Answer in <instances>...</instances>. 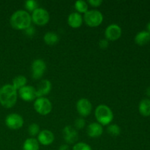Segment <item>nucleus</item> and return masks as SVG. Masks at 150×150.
I'll use <instances>...</instances> for the list:
<instances>
[{"mask_svg": "<svg viewBox=\"0 0 150 150\" xmlns=\"http://www.w3.org/2000/svg\"><path fill=\"white\" fill-rule=\"evenodd\" d=\"M18 93L12 84H6L0 89V103L3 107L10 108L17 102Z\"/></svg>", "mask_w": 150, "mask_h": 150, "instance_id": "1", "label": "nucleus"}, {"mask_svg": "<svg viewBox=\"0 0 150 150\" xmlns=\"http://www.w3.org/2000/svg\"><path fill=\"white\" fill-rule=\"evenodd\" d=\"M32 18L29 13L25 10H19L15 12L10 18V25L17 30L26 29L31 26Z\"/></svg>", "mask_w": 150, "mask_h": 150, "instance_id": "2", "label": "nucleus"}, {"mask_svg": "<svg viewBox=\"0 0 150 150\" xmlns=\"http://www.w3.org/2000/svg\"><path fill=\"white\" fill-rule=\"evenodd\" d=\"M95 115L97 121L101 125H108L114 119V114L111 108L103 104L99 105L97 107Z\"/></svg>", "mask_w": 150, "mask_h": 150, "instance_id": "3", "label": "nucleus"}, {"mask_svg": "<svg viewBox=\"0 0 150 150\" xmlns=\"http://www.w3.org/2000/svg\"><path fill=\"white\" fill-rule=\"evenodd\" d=\"M83 20L88 26L96 27L100 26L103 21V16L100 11L96 10H88L83 16Z\"/></svg>", "mask_w": 150, "mask_h": 150, "instance_id": "4", "label": "nucleus"}, {"mask_svg": "<svg viewBox=\"0 0 150 150\" xmlns=\"http://www.w3.org/2000/svg\"><path fill=\"white\" fill-rule=\"evenodd\" d=\"M34 108L40 115H47L52 110V104L46 98H38L34 103Z\"/></svg>", "mask_w": 150, "mask_h": 150, "instance_id": "5", "label": "nucleus"}, {"mask_svg": "<svg viewBox=\"0 0 150 150\" xmlns=\"http://www.w3.org/2000/svg\"><path fill=\"white\" fill-rule=\"evenodd\" d=\"M32 21L37 25L39 26H44L47 24L49 21L50 16L48 11L43 8H38L32 12Z\"/></svg>", "mask_w": 150, "mask_h": 150, "instance_id": "6", "label": "nucleus"}, {"mask_svg": "<svg viewBox=\"0 0 150 150\" xmlns=\"http://www.w3.org/2000/svg\"><path fill=\"white\" fill-rule=\"evenodd\" d=\"M46 70V64L40 59H35L32 64V76L35 80L41 79Z\"/></svg>", "mask_w": 150, "mask_h": 150, "instance_id": "7", "label": "nucleus"}, {"mask_svg": "<svg viewBox=\"0 0 150 150\" xmlns=\"http://www.w3.org/2000/svg\"><path fill=\"white\" fill-rule=\"evenodd\" d=\"M5 124L11 130H18L23 126V119L20 114H10L6 117Z\"/></svg>", "mask_w": 150, "mask_h": 150, "instance_id": "8", "label": "nucleus"}, {"mask_svg": "<svg viewBox=\"0 0 150 150\" xmlns=\"http://www.w3.org/2000/svg\"><path fill=\"white\" fill-rule=\"evenodd\" d=\"M18 95L23 100L31 102L36 99V89L32 86H25L18 90Z\"/></svg>", "mask_w": 150, "mask_h": 150, "instance_id": "9", "label": "nucleus"}, {"mask_svg": "<svg viewBox=\"0 0 150 150\" xmlns=\"http://www.w3.org/2000/svg\"><path fill=\"white\" fill-rule=\"evenodd\" d=\"M78 113L81 117H87L91 114L92 109V105L90 101L86 98H81L79 100L76 104Z\"/></svg>", "mask_w": 150, "mask_h": 150, "instance_id": "10", "label": "nucleus"}, {"mask_svg": "<svg viewBox=\"0 0 150 150\" xmlns=\"http://www.w3.org/2000/svg\"><path fill=\"white\" fill-rule=\"evenodd\" d=\"M105 35L106 40L110 41H115L118 40L122 35V29L117 24H111L105 29Z\"/></svg>", "mask_w": 150, "mask_h": 150, "instance_id": "11", "label": "nucleus"}, {"mask_svg": "<svg viewBox=\"0 0 150 150\" xmlns=\"http://www.w3.org/2000/svg\"><path fill=\"white\" fill-rule=\"evenodd\" d=\"M63 138L64 141L68 144H73L77 142L79 139V135L76 129L73 126H66L63 129Z\"/></svg>", "mask_w": 150, "mask_h": 150, "instance_id": "12", "label": "nucleus"}, {"mask_svg": "<svg viewBox=\"0 0 150 150\" xmlns=\"http://www.w3.org/2000/svg\"><path fill=\"white\" fill-rule=\"evenodd\" d=\"M54 141V135L48 130H42L38 135V142L44 146L51 144Z\"/></svg>", "mask_w": 150, "mask_h": 150, "instance_id": "13", "label": "nucleus"}, {"mask_svg": "<svg viewBox=\"0 0 150 150\" xmlns=\"http://www.w3.org/2000/svg\"><path fill=\"white\" fill-rule=\"evenodd\" d=\"M51 83L50 81L47 79L42 80L38 84V88L36 89L37 98H42L45 95H48L51 90Z\"/></svg>", "mask_w": 150, "mask_h": 150, "instance_id": "14", "label": "nucleus"}, {"mask_svg": "<svg viewBox=\"0 0 150 150\" xmlns=\"http://www.w3.org/2000/svg\"><path fill=\"white\" fill-rule=\"evenodd\" d=\"M86 131H87V134L89 137L98 138L103 134V129L100 124H99L98 122H93L88 125Z\"/></svg>", "mask_w": 150, "mask_h": 150, "instance_id": "15", "label": "nucleus"}, {"mask_svg": "<svg viewBox=\"0 0 150 150\" xmlns=\"http://www.w3.org/2000/svg\"><path fill=\"white\" fill-rule=\"evenodd\" d=\"M67 23L72 28H79L83 23V17L79 13H72L68 16Z\"/></svg>", "mask_w": 150, "mask_h": 150, "instance_id": "16", "label": "nucleus"}, {"mask_svg": "<svg viewBox=\"0 0 150 150\" xmlns=\"http://www.w3.org/2000/svg\"><path fill=\"white\" fill-rule=\"evenodd\" d=\"M150 42V33L147 31L139 32L135 37V42L139 45H144Z\"/></svg>", "mask_w": 150, "mask_h": 150, "instance_id": "17", "label": "nucleus"}, {"mask_svg": "<svg viewBox=\"0 0 150 150\" xmlns=\"http://www.w3.org/2000/svg\"><path fill=\"white\" fill-rule=\"evenodd\" d=\"M139 110L140 114L144 117L150 116V100L143 99L139 103Z\"/></svg>", "mask_w": 150, "mask_h": 150, "instance_id": "18", "label": "nucleus"}, {"mask_svg": "<svg viewBox=\"0 0 150 150\" xmlns=\"http://www.w3.org/2000/svg\"><path fill=\"white\" fill-rule=\"evenodd\" d=\"M39 142L34 138L27 139L23 144V150H39Z\"/></svg>", "mask_w": 150, "mask_h": 150, "instance_id": "19", "label": "nucleus"}, {"mask_svg": "<svg viewBox=\"0 0 150 150\" xmlns=\"http://www.w3.org/2000/svg\"><path fill=\"white\" fill-rule=\"evenodd\" d=\"M44 42L47 44V45H53L57 44V42L59 40V38L58 35L55 32H47L46 34H45L43 37Z\"/></svg>", "mask_w": 150, "mask_h": 150, "instance_id": "20", "label": "nucleus"}, {"mask_svg": "<svg viewBox=\"0 0 150 150\" xmlns=\"http://www.w3.org/2000/svg\"><path fill=\"white\" fill-rule=\"evenodd\" d=\"M26 81H27V79L24 76H18L14 78L13 81V86L16 89V90H19L20 89H21L22 87L26 86Z\"/></svg>", "mask_w": 150, "mask_h": 150, "instance_id": "21", "label": "nucleus"}, {"mask_svg": "<svg viewBox=\"0 0 150 150\" xmlns=\"http://www.w3.org/2000/svg\"><path fill=\"white\" fill-rule=\"evenodd\" d=\"M75 8L79 13H86L88 11L87 3L83 0H79L75 3Z\"/></svg>", "mask_w": 150, "mask_h": 150, "instance_id": "22", "label": "nucleus"}, {"mask_svg": "<svg viewBox=\"0 0 150 150\" xmlns=\"http://www.w3.org/2000/svg\"><path fill=\"white\" fill-rule=\"evenodd\" d=\"M107 132L112 136H118L121 133V129L117 125H110L107 128Z\"/></svg>", "mask_w": 150, "mask_h": 150, "instance_id": "23", "label": "nucleus"}, {"mask_svg": "<svg viewBox=\"0 0 150 150\" xmlns=\"http://www.w3.org/2000/svg\"><path fill=\"white\" fill-rule=\"evenodd\" d=\"M28 132L31 136H38L39 134L40 131V126L37 123H32L29 125L28 128Z\"/></svg>", "mask_w": 150, "mask_h": 150, "instance_id": "24", "label": "nucleus"}, {"mask_svg": "<svg viewBox=\"0 0 150 150\" xmlns=\"http://www.w3.org/2000/svg\"><path fill=\"white\" fill-rule=\"evenodd\" d=\"M25 7L28 11L33 12L38 8V2L35 0H28L25 2Z\"/></svg>", "mask_w": 150, "mask_h": 150, "instance_id": "25", "label": "nucleus"}, {"mask_svg": "<svg viewBox=\"0 0 150 150\" xmlns=\"http://www.w3.org/2000/svg\"><path fill=\"white\" fill-rule=\"evenodd\" d=\"M73 150H92L89 144L83 142H79L73 146Z\"/></svg>", "mask_w": 150, "mask_h": 150, "instance_id": "26", "label": "nucleus"}, {"mask_svg": "<svg viewBox=\"0 0 150 150\" xmlns=\"http://www.w3.org/2000/svg\"><path fill=\"white\" fill-rule=\"evenodd\" d=\"M85 125H86V122L84 119L80 117L75 121V128L77 130H81L85 127Z\"/></svg>", "mask_w": 150, "mask_h": 150, "instance_id": "27", "label": "nucleus"}, {"mask_svg": "<svg viewBox=\"0 0 150 150\" xmlns=\"http://www.w3.org/2000/svg\"><path fill=\"white\" fill-rule=\"evenodd\" d=\"M99 46L102 49H105L108 46V40L106 39H101L99 41Z\"/></svg>", "mask_w": 150, "mask_h": 150, "instance_id": "28", "label": "nucleus"}, {"mask_svg": "<svg viewBox=\"0 0 150 150\" xmlns=\"http://www.w3.org/2000/svg\"><path fill=\"white\" fill-rule=\"evenodd\" d=\"M88 3H89L90 5L93 6L95 7H100V6L102 4L103 1L102 0H89L88 1Z\"/></svg>", "mask_w": 150, "mask_h": 150, "instance_id": "29", "label": "nucleus"}, {"mask_svg": "<svg viewBox=\"0 0 150 150\" xmlns=\"http://www.w3.org/2000/svg\"><path fill=\"white\" fill-rule=\"evenodd\" d=\"M35 29L33 26H30L29 27H28L27 29H25V34H26L27 36H32V35H35Z\"/></svg>", "mask_w": 150, "mask_h": 150, "instance_id": "30", "label": "nucleus"}, {"mask_svg": "<svg viewBox=\"0 0 150 150\" xmlns=\"http://www.w3.org/2000/svg\"><path fill=\"white\" fill-rule=\"evenodd\" d=\"M59 150H68V146H67V145H62V146H61V147H60Z\"/></svg>", "mask_w": 150, "mask_h": 150, "instance_id": "31", "label": "nucleus"}, {"mask_svg": "<svg viewBox=\"0 0 150 150\" xmlns=\"http://www.w3.org/2000/svg\"><path fill=\"white\" fill-rule=\"evenodd\" d=\"M146 95H147L148 96H149V98H150V86H149V87H148L147 89H146Z\"/></svg>", "mask_w": 150, "mask_h": 150, "instance_id": "32", "label": "nucleus"}, {"mask_svg": "<svg viewBox=\"0 0 150 150\" xmlns=\"http://www.w3.org/2000/svg\"><path fill=\"white\" fill-rule=\"evenodd\" d=\"M147 29H148L147 32H149V33H150V22L149 23H148V25H147Z\"/></svg>", "mask_w": 150, "mask_h": 150, "instance_id": "33", "label": "nucleus"}]
</instances>
